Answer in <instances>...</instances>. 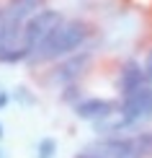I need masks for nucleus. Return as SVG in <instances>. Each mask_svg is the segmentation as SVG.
Wrapping results in <instances>:
<instances>
[{
	"instance_id": "obj_15",
	"label": "nucleus",
	"mask_w": 152,
	"mask_h": 158,
	"mask_svg": "<svg viewBox=\"0 0 152 158\" xmlns=\"http://www.w3.org/2000/svg\"><path fill=\"white\" fill-rule=\"evenodd\" d=\"M0 140H3V122H0Z\"/></svg>"
},
{
	"instance_id": "obj_2",
	"label": "nucleus",
	"mask_w": 152,
	"mask_h": 158,
	"mask_svg": "<svg viewBox=\"0 0 152 158\" xmlns=\"http://www.w3.org/2000/svg\"><path fill=\"white\" fill-rule=\"evenodd\" d=\"M119 119L108 122H95L98 124V132H108V135H119L121 130H129L134 124H142V122H150L152 119V85H139L137 91H131L121 98V106H119Z\"/></svg>"
},
{
	"instance_id": "obj_8",
	"label": "nucleus",
	"mask_w": 152,
	"mask_h": 158,
	"mask_svg": "<svg viewBox=\"0 0 152 158\" xmlns=\"http://www.w3.org/2000/svg\"><path fill=\"white\" fill-rule=\"evenodd\" d=\"M36 156L54 158L57 156V140H54V137H41V140H39V148H36Z\"/></svg>"
},
{
	"instance_id": "obj_4",
	"label": "nucleus",
	"mask_w": 152,
	"mask_h": 158,
	"mask_svg": "<svg viewBox=\"0 0 152 158\" xmlns=\"http://www.w3.org/2000/svg\"><path fill=\"white\" fill-rule=\"evenodd\" d=\"M116 114V104L111 98H80L75 104V117L85 122H103Z\"/></svg>"
},
{
	"instance_id": "obj_10",
	"label": "nucleus",
	"mask_w": 152,
	"mask_h": 158,
	"mask_svg": "<svg viewBox=\"0 0 152 158\" xmlns=\"http://www.w3.org/2000/svg\"><path fill=\"white\" fill-rule=\"evenodd\" d=\"M16 98H21L23 104H34V96H31L26 88H18V91H16Z\"/></svg>"
},
{
	"instance_id": "obj_1",
	"label": "nucleus",
	"mask_w": 152,
	"mask_h": 158,
	"mask_svg": "<svg viewBox=\"0 0 152 158\" xmlns=\"http://www.w3.org/2000/svg\"><path fill=\"white\" fill-rule=\"evenodd\" d=\"M88 34H90V29L83 21H62L49 34V39L29 57V60L36 65V62H54V60H59V57L75 55V52L85 44Z\"/></svg>"
},
{
	"instance_id": "obj_13",
	"label": "nucleus",
	"mask_w": 152,
	"mask_h": 158,
	"mask_svg": "<svg viewBox=\"0 0 152 158\" xmlns=\"http://www.w3.org/2000/svg\"><path fill=\"white\" fill-rule=\"evenodd\" d=\"M75 158H103V156H98V153H90V150H85V153H77Z\"/></svg>"
},
{
	"instance_id": "obj_5",
	"label": "nucleus",
	"mask_w": 152,
	"mask_h": 158,
	"mask_svg": "<svg viewBox=\"0 0 152 158\" xmlns=\"http://www.w3.org/2000/svg\"><path fill=\"white\" fill-rule=\"evenodd\" d=\"M88 60H90L88 52H83V55H67V57H64V60L54 68L52 81H54V83H64V85L75 83L77 78L83 75V70H85V65H88Z\"/></svg>"
},
{
	"instance_id": "obj_12",
	"label": "nucleus",
	"mask_w": 152,
	"mask_h": 158,
	"mask_svg": "<svg viewBox=\"0 0 152 158\" xmlns=\"http://www.w3.org/2000/svg\"><path fill=\"white\" fill-rule=\"evenodd\" d=\"M3 31H5V8H0V39H3Z\"/></svg>"
},
{
	"instance_id": "obj_14",
	"label": "nucleus",
	"mask_w": 152,
	"mask_h": 158,
	"mask_svg": "<svg viewBox=\"0 0 152 158\" xmlns=\"http://www.w3.org/2000/svg\"><path fill=\"white\" fill-rule=\"evenodd\" d=\"M0 158H8V156H5V150H3V148H0Z\"/></svg>"
},
{
	"instance_id": "obj_11",
	"label": "nucleus",
	"mask_w": 152,
	"mask_h": 158,
	"mask_svg": "<svg viewBox=\"0 0 152 158\" xmlns=\"http://www.w3.org/2000/svg\"><path fill=\"white\" fill-rule=\"evenodd\" d=\"M8 101H10V96L5 94V91H0V109H5V106H8Z\"/></svg>"
},
{
	"instance_id": "obj_16",
	"label": "nucleus",
	"mask_w": 152,
	"mask_h": 158,
	"mask_svg": "<svg viewBox=\"0 0 152 158\" xmlns=\"http://www.w3.org/2000/svg\"><path fill=\"white\" fill-rule=\"evenodd\" d=\"M36 158H41V156H36Z\"/></svg>"
},
{
	"instance_id": "obj_6",
	"label": "nucleus",
	"mask_w": 152,
	"mask_h": 158,
	"mask_svg": "<svg viewBox=\"0 0 152 158\" xmlns=\"http://www.w3.org/2000/svg\"><path fill=\"white\" fill-rule=\"evenodd\" d=\"M144 83H147V78H144V65H139L137 60H127L121 65V73H119V91H121V96L137 91Z\"/></svg>"
},
{
	"instance_id": "obj_9",
	"label": "nucleus",
	"mask_w": 152,
	"mask_h": 158,
	"mask_svg": "<svg viewBox=\"0 0 152 158\" xmlns=\"http://www.w3.org/2000/svg\"><path fill=\"white\" fill-rule=\"evenodd\" d=\"M144 78H147V83L152 85V49H150L147 60H144Z\"/></svg>"
},
{
	"instance_id": "obj_7",
	"label": "nucleus",
	"mask_w": 152,
	"mask_h": 158,
	"mask_svg": "<svg viewBox=\"0 0 152 158\" xmlns=\"http://www.w3.org/2000/svg\"><path fill=\"white\" fill-rule=\"evenodd\" d=\"M36 10H41V0H10L5 5V18L13 23H26Z\"/></svg>"
},
{
	"instance_id": "obj_3",
	"label": "nucleus",
	"mask_w": 152,
	"mask_h": 158,
	"mask_svg": "<svg viewBox=\"0 0 152 158\" xmlns=\"http://www.w3.org/2000/svg\"><path fill=\"white\" fill-rule=\"evenodd\" d=\"M64 21V16L54 8H41L36 10L29 21L23 23V42H26V49L34 55V52L41 47L44 42L49 39V34L57 29L59 23Z\"/></svg>"
}]
</instances>
